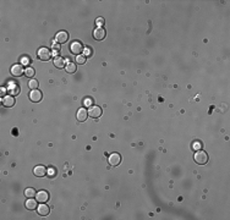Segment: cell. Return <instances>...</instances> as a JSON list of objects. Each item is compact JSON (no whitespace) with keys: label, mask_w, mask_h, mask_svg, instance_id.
Wrapping results in <instances>:
<instances>
[{"label":"cell","mask_w":230,"mask_h":220,"mask_svg":"<svg viewBox=\"0 0 230 220\" xmlns=\"http://www.w3.org/2000/svg\"><path fill=\"white\" fill-rule=\"evenodd\" d=\"M53 55H55V58L59 55V51H56V50H53Z\"/></svg>","instance_id":"31"},{"label":"cell","mask_w":230,"mask_h":220,"mask_svg":"<svg viewBox=\"0 0 230 220\" xmlns=\"http://www.w3.org/2000/svg\"><path fill=\"white\" fill-rule=\"evenodd\" d=\"M92 104H93V100H92L91 98H86V99L83 100V105H85V106H92Z\"/></svg>","instance_id":"25"},{"label":"cell","mask_w":230,"mask_h":220,"mask_svg":"<svg viewBox=\"0 0 230 220\" xmlns=\"http://www.w3.org/2000/svg\"><path fill=\"white\" fill-rule=\"evenodd\" d=\"M49 211H50V208H49L47 204H44V203H41V204L37 207V213H38L41 216H47V215L49 214Z\"/></svg>","instance_id":"12"},{"label":"cell","mask_w":230,"mask_h":220,"mask_svg":"<svg viewBox=\"0 0 230 220\" xmlns=\"http://www.w3.org/2000/svg\"><path fill=\"white\" fill-rule=\"evenodd\" d=\"M20 93V89H19V87H16V86H14L11 89H10V94L11 95H17Z\"/></svg>","instance_id":"23"},{"label":"cell","mask_w":230,"mask_h":220,"mask_svg":"<svg viewBox=\"0 0 230 220\" xmlns=\"http://www.w3.org/2000/svg\"><path fill=\"white\" fill-rule=\"evenodd\" d=\"M87 112H88V116H91L92 119H98L102 115V109L99 106L92 105V106H90V109L87 110Z\"/></svg>","instance_id":"3"},{"label":"cell","mask_w":230,"mask_h":220,"mask_svg":"<svg viewBox=\"0 0 230 220\" xmlns=\"http://www.w3.org/2000/svg\"><path fill=\"white\" fill-rule=\"evenodd\" d=\"M36 197H37V200L39 203H45L49 199V193L47 191H39V192H37Z\"/></svg>","instance_id":"14"},{"label":"cell","mask_w":230,"mask_h":220,"mask_svg":"<svg viewBox=\"0 0 230 220\" xmlns=\"http://www.w3.org/2000/svg\"><path fill=\"white\" fill-rule=\"evenodd\" d=\"M36 194H37V192H36V190L34 188H26L25 190V196H26V198H34L36 197Z\"/></svg>","instance_id":"17"},{"label":"cell","mask_w":230,"mask_h":220,"mask_svg":"<svg viewBox=\"0 0 230 220\" xmlns=\"http://www.w3.org/2000/svg\"><path fill=\"white\" fill-rule=\"evenodd\" d=\"M76 62L80 64V65L85 64L86 62V56L85 55H76Z\"/></svg>","instance_id":"21"},{"label":"cell","mask_w":230,"mask_h":220,"mask_svg":"<svg viewBox=\"0 0 230 220\" xmlns=\"http://www.w3.org/2000/svg\"><path fill=\"white\" fill-rule=\"evenodd\" d=\"M28 87L33 90V89H37L38 88V81L37 80H31L30 82H28Z\"/></svg>","instance_id":"20"},{"label":"cell","mask_w":230,"mask_h":220,"mask_svg":"<svg viewBox=\"0 0 230 220\" xmlns=\"http://www.w3.org/2000/svg\"><path fill=\"white\" fill-rule=\"evenodd\" d=\"M33 174L37 176V177H44L48 175V169L43 165H37L34 169H33Z\"/></svg>","instance_id":"7"},{"label":"cell","mask_w":230,"mask_h":220,"mask_svg":"<svg viewBox=\"0 0 230 220\" xmlns=\"http://www.w3.org/2000/svg\"><path fill=\"white\" fill-rule=\"evenodd\" d=\"M42 98H43V94H42L41 90H38V89H33V90H31V93H30V99H31L32 101L38 103V101L42 100Z\"/></svg>","instance_id":"11"},{"label":"cell","mask_w":230,"mask_h":220,"mask_svg":"<svg viewBox=\"0 0 230 220\" xmlns=\"http://www.w3.org/2000/svg\"><path fill=\"white\" fill-rule=\"evenodd\" d=\"M48 175H49V176H54V175H55V170L49 169V170H48Z\"/></svg>","instance_id":"29"},{"label":"cell","mask_w":230,"mask_h":220,"mask_svg":"<svg viewBox=\"0 0 230 220\" xmlns=\"http://www.w3.org/2000/svg\"><path fill=\"white\" fill-rule=\"evenodd\" d=\"M37 56L42 61H48L50 59V56H51V51L48 48H41L38 50V53H37Z\"/></svg>","instance_id":"2"},{"label":"cell","mask_w":230,"mask_h":220,"mask_svg":"<svg viewBox=\"0 0 230 220\" xmlns=\"http://www.w3.org/2000/svg\"><path fill=\"white\" fill-rule=\"evenodd\" d=\"M31 64V59L28 56H22L21 58V65H25V66H28Z\"/></svg>","instance_id":"22"},{"label":"cell","mask_w":230,"mask_h":220,"mask_svg":"<svg viewBox=\"0 0 230 220\" xmlns=\"http://www.w3.org/2000/svg\"><path fill=\"white\" fill-rule=\"evenodd\" d=\"M54 66L58 69H64L65 67V59L61 56H56L54 59Z\"/></svg>","instance_id":"16"},{"label":"cell","mask_w":230,"mask_h":220,"mask_svg":"<svg viewBox=\"0 0 230 220\" xmlns=\"http://www.w3.org/2000/svg\"><path fill=\"white\" fill-rule=\"evenodd\" d=\"M107 36V32L103 27H97L94 31H93V38L96 41H103Z\"/></svg>","instance_id":"5"},{"label":"cell","mask_w":230,"mask_h":220,"mask_svg":"<svg viewBox=\"0 0 230 220\" xmlns=\"http://www.w3.org/2000/svg\"><path fill=\"white\" fill-rule=\"evenodd\" d=\"M2 92H0V94H2V98H4V97H6L5 94H6V88L5 87H2V89H0Z\"/></svg>","instance_id":"27"},{"label":"cell","mask_w":230,"mask_h":220,"mask_svg":"<svg viewBox=\"0 0 230 220\" xmlns=\"http://www.w3.org/2000/svg\"><path fill=\"white\" fill-rule=\"evenodd\" d=\"M96 23H97V26H98V27H102V26L105 23V21H104V19H103V17H98V19L96 20Z\"/></svg>","instance_id":"24"},{"label":"cell","mask_w":230,"mask_h":220,"mask_svg":"<svg viewBox=\"0 0 230 220\" xmlns=\"http://www.w3.org/2000/svg\"><path fill=\"white\" fill-rule=\"evenodd\" d=\"M67 39H69V34L65 31H60L55 36V42H58V44H62V43L67 42Z\"/></svg>","instance_id":"10"},{"label":"cell","mask_w":230,"mask_h":220,"mask_svg":"<svg viewBox=\"0 0 230 220\" xmlns=\"http://www.w3.org/2000/svg\"><path fill=\"white\" fill-rule=\"evenodd\" d=\"M11 75L15 76V77H20V76L25 75V70H23L22 65H21V64H16V65H14V66L11 67Z\"/></svg>","instance_id":"9"},{"label":"cell","mask_w":230,"mask_h":220,"mask_svg":"<svg viewBox=\"0 0 230 220\" xmlns=\"http://www.w3.org/2000/svg\"><path fill=\"white\" fill-rule=\"evenodd\" d=\"M65 69H66V72H69V73H73V72H76V64H73V62H69V64H66Z\"/></svg>","instance_id":"18"},{"label":"cell","mask_w":230,"mask_h":220,"mask_svg":"<svg viewBox=\"0 0 230 220\" xmlns=\"http://www.w3.org/2000/svg\"><path fill=\"white\" fill-rule=\"evenodd\" d=\"M193 159L198 165H204L208 161V154L204 151H197L193 155Z\"/></svg>","instance_id":"1"},{"label":"cell","mask_w":230,"mask_h":220,"mask_svg":"<svg viewBox=\"0 0 230 220\" xmlns=\"http://www.w3.org/2000/svg\"><path fill=\"white\" fill-rule=\"evenodd\" d=\"M70 50H71V53L75 54V55H80V54L83 51V45H82L80 42H76V41H75V42L71 43Z\"/></svg>","instance_id":"4"},{"label":"cell","mask_w":230,"mask_h":220,"mask_svg":"<svg viewBox=\"0 0 230 220\" xmlns=\"http://www.w3.org/2000/svg\"><path fill=\"white\" fill-rule=\"evenodd\" d=\"M37 202L38 200H36V199H33V198H28L27 200H26V203H25V205H26V208L27 209H30V210H33V209H37Z\"/></svg>","instance_id":"15"},{"label":"cell","mask_w":230,"mask_h":220,"mask_svg":"<svg viewBox=\"0 0 230 220\" xmlns=\"http://www.w3.org/2000/svg\"><path fill=\"white\" fill-rule=\"evenodd\" d=\"M200 147H201V144H200V143H195V144H193V148H195V151L200 149Z\"/></svg>","instance_id":"30"},{"label":"cell","mask_w":230,"mask_h":220,"mask_svg":"<svg viewBox=\"0 0 230 220\" xmlns=\"http://www.w3.org/2000/svg\"><path fill=\"white\" fill-rule=\"evenodd\" d=\"M34 73H36V71H34V69H32V67H27V69L25 70V76H26V77L32 78V77L34 76Z\"/></svg>","instance_id":"19"},{"label":"cell","mask_w":230,"mask_h":220,"mask_svg":"<svg viewBox=\"0 0 230 220\" xmlns=\"http://www.w3.org/2000/svg\"><path fill=\"white\" fill-rule=\"evenodd\" d=\"M83 54H85V56H92V49L91 48H83Z\"/></svg>","instance_id":"26"},{"label":"cell","mask_w":230,"mask_h":220,"mask_svg":"<svg viewBox=\"0 0 230 220\" xmlns=\"http://www.w3.org/2000/svg\"><path fill=\"white\" fill-rule=\"evenodd\" d=\"M53 50L60 51V44H56V43H54V44H53Z\"/></svg>","instance_id":"28"},{"label":"cell","mask_w":230,"mask_h":220,"mask_svg":"<svg viewBox=\"0 0 230 220\" xmlns=\"http://www.w3.org/2000/svg\"><path fill=\"white\" fill-rule=\"evenodd\" d=\"M2 103L5 108H12L15 105V99L12 95H6V97L2 98Z\"/></svg>","instance_id":"13"},{"label":"cell","mask_w":230,"mask_h":220,"mask_svg":"<svg viewBox=\"0 0 230 220\" xmlns=\"http://www.w3.org/2000/svg\"><path fill=\"white\" fill-rule=\"evenodd\" d=\"M87 116H88V112L85 109V108H80L77 110V113H76V120L80 121V122H83L87 120Z\"/></svg>","instance_id":"6"},{"label":"cell","mask_w":230,"mask_h":220,"mask_svg":"<svg viewBox=\"0 0 230 220\" xmlns=\"http://www.w3.org/2000/svg\"><path fill=\"white\" fill-rule=\"evenodd\" d=\"M108 161H109V164H110L111 166H118V165L121 163V157H120L119 153H113V154L109 155Z\"/></svg>","instance_id":"8"}]
</instances>
